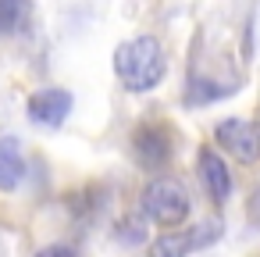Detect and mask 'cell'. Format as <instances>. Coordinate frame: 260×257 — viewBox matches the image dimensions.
I'll return each mask as SVG.
<instances>
[{"mask_svg": "<svg viewBox=\"0 0 260 257\" xmlns=\"http://www.w3.org/2000/svg\"><path fill=\"white\" fill-rule=\"evenodd\" d=\"M114 72L121 79L125 90L132 93H150L160 86L164 72H168V61H164V47L153 40V36H136V40H125L118 50H114Z\"/></svg>", "mask_w": 260, "mask_h": 257, "instance_id": "1", "label": "cell"}, {"mask_svg": "<svg viewBox=\"0 0 260 257\" xmlns=\"http://www.w3.org/2000/svg\"><path fill=\"white\" fill-rule=\"evenodd\" d=\"M143 214L150 218V221H157V225H168V229H175V225H182L185 218H189V193H185V186L178 182V179H153L146 189H143Z\"/></svg>", "mask_w": 260, "mask_h": 257, "instance_id": "2", "label": "cell"}, {"mask_svg": "<svg viewBox=\"0 0 260 257\" xmlns=\"http://www.w3.org/2000/svg\"><path fill=\"white\" fill-rule=\"evenodd\" d=\"M214 136H217V143H221L235 161H242V164H253V161L260 157V125L249 122V118H228V122H221V125L214 129Z\"/></svg>", "mask_w": 260, "mask_h": 257, "instance_id": "3", "label": "cell"}, {"mask_svg": "<svg viewBox=\"0 0 260 257\" xmlns=\"http://www.w3.org/2000/svg\"><path fill=\"white\" fill-rule=\"evenodd\" d=\"M72 111V93L68 90H40L29 97V118L43 129H61V122Z\"/></svg>", "mask_w": 260, "mask_h": 257, "instance_id": "4", "label": "cell"}, {"mask_svg": "<svg viewBox=\"0 0 260 257\" xmlns=\"http://www.w3.org/2000/svg\"><path fill=\"white\" fill-rule=\"evenodd\" d=\"M196 168H200V182L207 186L210 200H214V204H224L228 193H232V172H228V164H224L214 150H200Z\"/></svg>", "mask_w": 260, "mask_h": 257, "instance_id": "5", "label": "cell"}, {"mask_svg": "<svg viewBox=\"0 0 260 257\" xmlns=\"http://www.w3.org/2000/svg\"><path fill=\"white\" fill-rule=\"evenodd\" d=\"M25 179V157L18 136H0V189H18Z\"/></svg>", "mask_w": 260, "mask_h": 257, "instance_id": "6", "label": "cell"}, {"mask_svg": "<svg viewBox=\"0 0 260 257\" xmlns=\"http://www.w3.org/2000/svg\"><path fill=\"white\" fill-rule=\"evenodd\" d=\"M32 18V0H0V36L25 33Z\"/></svg>", "mask_w": 260, "mask_h": 257, "instance_id": "7", "label": "cell"}, {"mask_svg": "<svg viewBox=\"0 0 260 257\" xmlns=\"http://www.w3.org/2000/svg\"><path fill=\"white\" fill-rule=\"evenodd\" d=\"M168 150L171 147H168V136L160 129H139L136 132V154L143 164H160L168 157Z\"/></svg>", "mask_w": 260, "mask_h": 257, "instance_id": "8", "label": "cell"}, {"mask_svg": "<svg viewBox=\"0 0 260 257\" xmlns=\"http://www.w3.org/2000/svg\"><path fill=\"white\" fill-rule=\"evenodd\" d=\"M189 250H196L192 232H168L150 246V257H185Z\"/></svg>", "mask_w": 260, "mask_h": 257, "instance_id": "9", "label": "cell"}, {"mask_svg": "<svg viewBox=\"0 0 260 257\" xmlns=\"http://www.w3.org/2000/svg\"><path fill=\"white\" fill-rule=\"evenodd\" d=\"M246 211H249V221H253V225H260V186L253 189V196H249V207H246Z\"/></svg>", "mask_w": 260, "mask_h": 257, "instance_id": "10", "label": "cell"}, {"mask_svg": "<svg viewBox=\"0 0 260 257\" xmlns=\"http://www.w3.org/2000/svg\"><path fill=\"white\" fill-rule=\"evenodd\" d=\"M36 257H75V253H72V246H47V250H40Z\"/></svg>", "mask_w": 260, "mask_h": 257, "instance_id": "11", "label": "cell"}]
</instances>
